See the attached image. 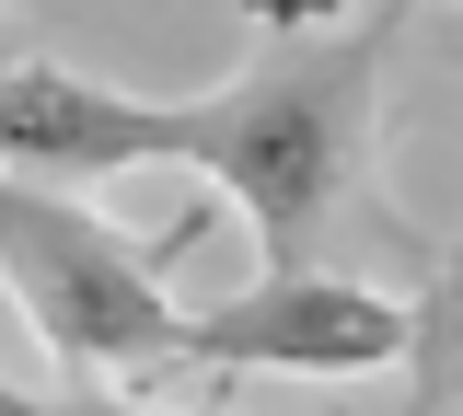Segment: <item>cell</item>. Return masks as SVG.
<instances>
[{"label":"cell","mask_w":463,"mask_h":416,"mask_svg":"<svg viewBox=\"0 0 463 416\" xmlns=\"http://www.w3.org/2000/svg\"><path fill=\"white\" fill-rule=\"evenodd\" d=\"M405 358H417V393H463V243L440 254V278H429V300H417Z\"/></svg>","instance_id":"5b68a950"},{"label":"cell","mask_w":463,"mask_h":416,"mask_svg":"<svg viewBox=\"0 0 463 416\" xmlns=\"http://www.w3.org/2000/svg\"><path fill=\"white\" fill-rule=\"evenodd\" d=\"M405 336H417V300L371 290L347 266H313V254L267 266L221 312H185V358L197 370H267V382H359V370H394Z\"/></svg>","instance_id":"3957f363"},{"label":"cell","mask_w":463,"mask_h":416,"mask_svg":"<svg viewBox=\"0 0 463 416\" xmlns=\"http://www.w3.org/2000/svg\"><path fill=\"white\" fill-rule=\"evenodd\" d=\"M255 23H289V35H313V23H336V0H255Z\"/></svg>","instance_id":"8992f818"},{"label":"cell","mask_w":463,"mask_h":416,"mask_svg":"<svg viewBox=\"0 0 463 416\" xmlns=\"http://www.w3.org/2000/svg\"><path fill=\"white\" fill-rule=\"evenodd\" d=\"M0 405H35V382H24V370H0Z\"/></svg>","instance_id":"52a82bcc"},{"label":"cell","mask_w":463,"mask_h":416,"mask_svg":"<svg viewBox=\"0 0 463 416\" xmlns=\"http://www.w3.org/2000/svg\"><path fill=\"white\" fill-rule=\"evenodd\" d=\"M0 12H58V0H0Z\"/></svg>","instance_id":"ba28073f"},{"label":"cell","mask_w":463,"mask_h":416,"mask_svg":"<svg viewBox=\"0 0 463 416\" xmlns=\"http://www.w3.org/2000/svg\"><path fill=\"white\" fill-rule=\"evenodd\" d=\"M405 12L371 23H313L267 69H243L221 93H174V162L243 208V232L267 243V266L313 254L325 220L359 197L371 116H383V59H394Z\"/></svg>","instance_id":"6da1fadb"},{"label":"cell","mask_w":463,"mask_h":416,"mask_svg":"<svg viewBox=\"0 0 463 416\" xmlns=\"http://www.w3.org/2000/svg\"><path fill=\"white\" fill-rule=\"evenodd\" d=\"M197 243V220H174L163 243H128L105 208H81L70 185L12 174L0 162V290L35 324V347L70 382L139 393L163 358H185V312H174L163 266Z\"/></svg>","instance_id":"7a4b0ae2"},{"label":"cell","mask_w":463,"mask_h":416,"mask_svg":"<svg viewBox=\"0 0 463 416\" xmlns=\"http://www.w3.org/2000/svg\"><path fill=\"white\" fill-rule=\"evenodd\" d=\"M0 162L47 185L139 174V162H174V105H139L58 59H0Z\"/></svg>","instance_id":"277c9868"}]
</instances>
